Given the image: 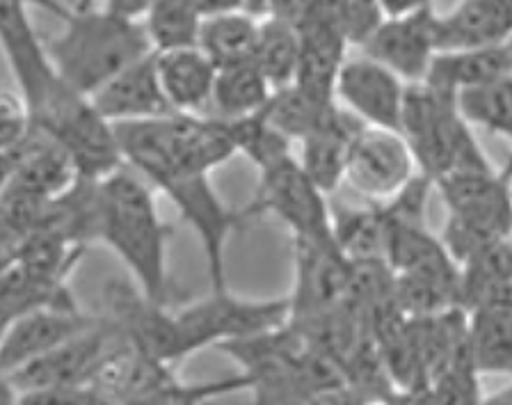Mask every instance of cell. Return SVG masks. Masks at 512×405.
<instances>
[{
  "label": "cell",
  "mask_w": 512,
  "mask_h": 405,
  "mask_svg": "<svg viewBox=\"0 0 512 405\" xmlns=\"http://www.w3.org/2000/svg\"><path fill=\"white\" fill-rule=\"evenodd\" d=\"M154 186L128 168L96 184V241L117 254L131 282L158 305L170 303L167 243L174 234L156 206Z\"/></svg>",
  "instance_id": "obj_1"
},
{
  "label": "cell",
  "mask_w": 512,
  "mask_h": 405,
  "mask_svg": "<svg viewBox=\"0 0 512 405\" xmlns=\"http://www.w3.org/2000/svg\"><path fill=\"white\" fill-rule=\"evenodd\" d=\"M46 51L62 81L92 99L124 69L154 53V46L140 19L99 5L69 12L60 33L46 39Z\"/></svg>",
  "instance_id": "obj_2"
},
{
  "label": "cell",
  "mask_w": 512,
  "mask_h": 405,
  "mask_svg": "<svg viewBox=\"0 0 512 405\" xmlns=\"http://www.w3.org/2000/svg\"><path fill=\"white\" fill-rule=\"evenodd\" d=\"M398 133L410 147L416 170L432 184L455 172L492 168L471 124L460 113L458 94L430 83L407 87Z\"/></svg>",
  "instance_id": "obj_3"
},
{
  "label": "cell",
  "mask_w": 512,
  "mask_h": 405,
  "mask_svg": "<svg viewBox=\"0 0 512 405\" xmlns=\"http://www.w3.org/2000/svg\"><path fill=\"white\" fill-rule=\"evenodd\" d=\"M435 188L446 206L442 243L458 266L485 245L512 238V184L501 172H455Z\"/></svg>",
  "instance_id": "obj_4"
},
{
  "label": "cell",
  "mask_w": 512,
  "mask_h": 405,
  "mask_svg": "<svg viewBox=\"0 0 512 405\" xmlns=\"http://www.w3.org/2000/svg\"><path fill=\"white\" fill-rule=\"evenodd\" d=\"M138 174L156 188V193H163L176 206L181 220L195 229L211 289H227V261H224L227 243L231 236L247 227V222H252L243 206L231 209L215 190L208 172L151 165Z\"/></svg>",
  "instance_id": "obj_5"
},
{
  "label": "cell",
  "mask_w": 512,
  "mask_h": 405,
  "mask_svg": "<svg viewBox=\"0 0 512 405\" xmlns=\"http://www.w3.org/2000/svg\"><path fill=\"white\" fill-rule=\"evenodd\" d=\"M243 209L250 220L277 218L293 241H334L327 195L307 177L295 156L259 172L256 193Z\"/></svg>",
  "instance_id": "obj_6"
},
{
  "label": "cell",
  "mask_w": 512,
  "mask_h": 405,
  "mask_svg": "<svg viewBox=\"0 0 512 405\" xmlns=\"http://www.w3.org/2000/svg\"><path fill=\"white\" fill-rule=\"evenodd\" d=\"M176 314L195 353L208 346L250 339L284 328L291 321L288 298H243L229 289L213 291L206 298L181 307Z\"/></svg>",
  "instance_id": "obj_7"
},
{
  "label": "cell",
  "mask_w": 512,
  "mask_h": 405,
  "mask_svg": "<svg viewBox=\"0 0 512 405\" xmlns=\"http://www.w3.org/2000/svg\"><path fill=\"white\" fill-rule=\"evenodd\" d=\"M0 49L30 119L69 90L48 58L46 42L32 28L26 0H0Z\"/></svg>",
  "instance_id": "obj_8"
},
{
  "label": "cell",
  "mask_w": 512,
  "mask_h": 405,
  "mask_svg": "<svg viewBox=\"0 0 512 405\" xmlns=\"http://www.w3.org/2000/svg\"><path fill=\"white\" fill-rule=\"evenodd\" d=\"M106 316L122 330V335L142 353L174 367L195 353V348L181 330L176 314L165 305L149 300L133 282L110 277L103 287Z\"/></svg>",
  "instance_id": "obj_9"
},
{
  "label": "cell",
  "mask_w": 512,
  "mask_h": 405,
  "mask_svg": "<svg viewBox=\"0 0 512 405\" xmlns=\"http://www.w3.org/2000/svg\"><path fill=\"white\" fill-rule=\"evenodd\" d=\"M414 156L398 131L364 126L355 135L348 154L346 184L366 202L384 204L412 184Z\"/></svg>",
  "instance_id": "obj_10"
},
{
  "label": "cell",
  "mask_w": 512,
  "mask_h": 405,
  "mask_svg": "<svg viewBox=\"0 0 512 405\" xmlns=\"http://www.w3.org/2000/svg\"><path fill=\"white\" fill-rule=\"evenodd\" d=\"M291 321H307L350 305L352 264L334 241H293Z\"/></svg>",
  "instance_id": "obj_11"
},
{
  "label": "cell",
  "mask_w": 512,
  "mask_h": 405,
  "mask_svg": "<svg viewBox=\"0 0 512 405\" xmlns=\"http://www.w3.org/2000/svg\"><path fill=\"white\" fill-rule=\"evenodd\" d=\"M407 87L410 85L394 71L362 53L343 62L336 78L334 99L364 126L398 131Z\"/></svg>",
  "instance_id": "obj_12"
},
{
  "label": "cell",
  "mask_w": 512,
  "mask_h": 405,
  "mask_svg": "<svg viewBox=\"0 0 512 405\" xmlns=\"http://www.w3.org/2000/svg\"><path fill=\"white\" fill-rule=\"evenodd\" d=\"M437 19L435 7L384 17L366 39L362 53L394 71L407 85L423 83L439 53Z\"/></svg>",
  "instance_id": "obj_13"
},
{
  "label": "cell",
  "mask_w": 512,
  "mask_h": 405,
  "mask_svg": "<svg viewBox=\"0 0 512 405\" xmlns=\"http://www.w3.org/2000/svg\"><path fill=\"white\" fill-rule=\"evenodd\" d=\"M122 330L112 323L108 316H101L94 328L85 330L83 335L69 339L67 344L46 353L39 360L26 364V367L14 371L10 383L16 392H28V389L48 387V385H90L96 369L106 360V355L122 339Z\"/></svg>",
  "instance_id": "obj_14"
},
{
  "label": "cell",
  "mask_w": 512,
  "mask_h": 405,
  "mask_svg": "<svg viewBox=\"0 0 512 405\" xmlns=\"http://www.w3.org/2000/svg\"><path fill=\"white\" fill-rule=\"evenodd\" d=\"M99 319L101 316L83 312L78 305L46 307L19 316L10 325L3 346H0V373L12 376L14 371L94 328Z\"/></svg>",
  "instance_id": "obj_15"
},
{
  "label": "cell",
  "mask_w": 512,
  "mask_h": 405,
  "mask_svg": "<svg viewBox=\"0 0 512 405\" xmlns=\"http://www.w3.org/2000/svg\"><path fill=\"white\" fill-rule=\"evenodd\" d=\"M300 62L295 87L320 103H336V78L348 60V42L325 10L314 7L298 21Z\"/></svg>",
  "instance_id": "obj_16"
},
{
  "label": "cell",
  "mask_w": 512,
  "mask_h": 405,
  "mask_svg": "<svg viewBox=\"0 0 512 405\" xmlns=\"http://www.w3.org/2000/svg\"><path fill=\"white\" fill-rule=\"evenodd\" d=\"M90 101L96 113L112 126L151 122V119L174 115L160 85L154 53L124 69Z\"/></svg>",
  "instance_id": "obj_17"
},
{
  "label": "cell",
  "mask_w": 512,
  "mask_h": 405,
  "mask_svg": "<svg viewBox=\"0 0 512 405\" xmlns=\"http://www.w3.org/2000/svg\"><path fill=\"white\" fill-rule=\"evenodd\" d=\"M179 380L170 364L158 362L140 348H135L131 341L122 337L117 346L106 355L101 367L90 380V387L94 394L103 396V399L112 401L115 405H122L128 401L142 399V396L156 394L167 385Z\"/></svg>",
  "instance_id": "obj_18"
},
{
  "label": "cell",
  "mask_w": 512,
  "mask_h": 405,
  "mask_svg": "<svg viewBox=\"0 0 512 405\" xmlns=\"http://www.w3.org/2000/svg\"><path fill=\"white\" fill-rule=\"evenodd\" d=\"M156 71L174 115H208L218 67L199 46L154 51Z\"/></svg>",
  "instance_id": "obj_19"
},
{
  "label": "cell",
  "mask_w": 512,
  "mask_h": 405,
  "mask_svg": "<svg viewBox=\"0 0 512 405\" xmlns=\"http://www.w3.org/2000/svg\"><path fill=\"white\" fill-rule=\"evenodd\" d=\"M439 51L503 44L512 35V0H458L437 19Z\"/></svg>",
  "instance_id": "obj_20"
},
{
  "label": "cell",
  "mask_w": 512,
  "mask_h": 405,
  "mask_svg": "<svg viewBox=\"0 0 512 405\" xmlns=\"http://www.w3.org/2000/svg\"><path fill=\"white\" fill-rule=\"evenodd\" d=\"M362 129L364 124L339 106L336 115L323 129L298 142L300 156L295 158H298L300 168L325 195H332L336 188L346 184L350 145Z\"/></svg>",
  "instance_id": "obj_21"
},
{
  "label": "cell",
  "mask_w": 512,
  "mask_h": 405,
  "mask_svg": "<svg viewBox=\"0 0 512 405\" xmlns=\"http://www.w3.org/2000/svg\"><path fill=\"white\" fill-rule=\"evenodd\" d=\"M492 303H512V238L485 245L460 264L462 312Z\"/></svg>",
  "instance_id": "obj_22"
},
{
  "label": "cell",
  "mask_w": 512,
  "mask_h": 405,
  "mask_svg": "<svg viewBox=\"0 0 512 405\" xmlns=\"http://www.w3.org/2000/svg\"><path fill=\"white\" fill-rule=\"evenodd\" d=\"M512 74L510 58L503 44L474 46V49L439 51L432 60L426 81L439 90L460 94L469 87L496 81V78Z\"/></svg>",
  "instance_id": "obj_23"
},
{
  "label": "cell",
  "mask_w": 512,
  "mask_h": 405,
  "mask_svg": "<svg viewBox=\"0 0 512 405\" xmlns=\"http://www.w3.org/2000/svg\"><path fill=\"white\" fill-rule=\"evenodd\" d=\"M332 236L336 248L350 264L384 261L387 218H384L382 204L332 206Z\"/></svg>",
  "instance_id": "obj_24"
},
{
  "label": "cell",
  "mask_w": 512,
  "mask_h": 405,
  "mask_svg": "<svg viewBox=\"0 0 512 405\" xmlns=\"http://www.w3.org/2000/svg\"><path fill=\"white\" fill-rule=\"evenodd\" d=\"M467 314V344L478 373H512V303H492Z\"/></svg>",
  "instance_id": "obj_25"
},
{
  "label": "cell",
  "mask_w": 512,
  "mask_h": 405,
  "mask_svg": "<svg viewBox=\"0 0 512 405\" xmlns=\"http://www.w3.org/2000/svg\"><path fill=\"white\" fill-rule=\"evenodd\" d=\"M272 92L275 90H272L268 78L261 74L252 60L220 67L218 76H215L208 117L231 122V119L259 115L268 106Z\"/></svg>",
  "instance_id": "obj_26"
},
{
  "label": "cell",
  "mask_w": 512,
  "mask_h": 405,
  "mask_svg": "<svg viewBox=\"0 0 512 405\" xmlns=\"http://www.w3.org/2000/svg\"><path fill=\"white\" fill-rule=\"evenodd\" d=\"M259 26L261 19L247 10L213 14L202 21L197 46L218 69L250 62L259 39Z\"/></svg>",
  "instance_id": "obj_27"
},
{
  "label": "cell",
  "mask_w": 512,
  "mask_h": 405,
  "mask_svg": "<svg viewBox=\"0 0 512 405\" xmlns=\"http://www.w3.org/2000/svg\"><path fill=\"white\" fill-rule=\"evenodd\" d=\"M252 62L268 78L272 90H282V87L293 85L300 62L298 23L277 17V14L263 17Z\"/></svg>",
  "instance_id": "obj_28"
},
{
  "label": "cell",
  "mask_w": 512,
  "mask_h": 405,
  "mask_svg": "<svg viewBox=\"0 0 512 405\" xmlns=\"http://www.w3.org/2000/svg\"><path fill=\"white\" fill-rule=\"evenodd\" d=\"M336 110H339V103H320L295 85H288L272 92L268 106L261 113L288 140L302 142L311 133L323 129L336 115Z\"/></svg>",
  "instance_id": "obj_29"
},
{
  "label": "cell",
  "mask_w": 512,
  "mask_h": 405,
  "mask_svg": "<svg viewBox=\"0 0 512 405\" xmlns=\"http://www.w3.org/2000/svg\"><path fill=\"white\" fill-rule=\"evenodd\" d=\"M202 21L197 0H154L142 19L154 51L197 46Z\"/></svg>",
  "instance_id": "obj_30"
},
{
  "label": "cell",
  "mask_w": 512,
  "mask_h": 405,
  "mask_svg": "<svg viewBox=\"0 0 512 405\" xmlns=\"http://www.w3.org/2000/svg\"><path fill=\"white\" fill-rule=\"evenodd\" d=\"M458 108L471 129L476 126L512 142V74L460 92Z\"/></svg>",
  "instance_id": "obj_31"
},
{
  "label": "cell",
  "mask_w": 512,
  "mask_h": 405,
  "mask_svg": "<svg viewBox=\"0 0 512 405\" xmlns=\"http://www.w3.org/2000/svg\"><path fill=\"white\" fill-rule=\"evenodd\" d=\"M224 126H227L231 140H234L236 152L250 158L259 172L279 161H284L288 156H293V142L288 140L286 135L279 133L275 126L263 117V113L243 119H231V122H224Z\"/></svg>",
  "instance_id": "obj_32"
},
{
  "label": "cell",
  "mask_w": 512,
  "mask_h": 405,
  "mask_svg": "<svg viewBox=\"0 0 512 405\" xmlns=\"http://www.w3.org/2000/svg\"><path fill=\"white\" fill-rule=\"evenodd\" d=\"M240 389H252V380L245 373L236 376L211 380V383L188 385L179 378L176 383L167 385L156 394L142 396V399L128 401L122 405H215L220 396L240 392Z\"/></svg>",
  "instance_id": "obj_33"
},
{
  "label": "cell",
  "mask_w": 512,
  "mask_h": 405,
  "mask_svg": "<svg viewBox=\"0 0 512 405\" xmlns=\"http://www.w3.org/2000/svg\"><path fill=\"white\" fill-rule=\"evenodd\" d=\"M316 7L325 10L327 17L346 37V42L350 46H359V49L387 17L380 0H320Z\"/></svg>",
  "instance_id": "obj_34"
},
{
  "label": "cell",
  "mask_w": 512,
  "mask_h": 405,
  "mask_svg": "<svg viewBox=\"0 0 512 405\" xmlns=\"http://www.w3.org/2000/svg\"><path fill=\"white\" fill-rule=\"evenodd\" d=\"M478 376L480 373L471 357L455 362L426 387L432 405H480L483 394L478 387Z\"/></svg>",
  "instance_id": "obj_35"
},
{
  "label": "cell",
  "mask_w": 512,
  "mask_h": 405,
  "mask_svg": "<svg viewBox=\"0 0 512 405\" xmlns=\"http://www.w3.org/2000/svg\"><path fill=\"white\" fill-rule=\"evenodd\" d=\"M90 387L48 385L19 392V405H87Z\"/></svg>",
  "instance_id": "obj_36"
},
{
  "label": "cell",
  "mask_w": 512,
  "mask_h": 405,
  "mask_svg": "<svg viewBox=\"0 0 512 405\" xmlns=\"http://www.w3.org/2000/svg\"><path fill=\"white\" fill-rule=\"evenodd\" d=\"M151 3L154 0H103V7H108V10L117 14H124V17L142 21L144 14L149 12Z\"/></svg>",
  "instance_id": "obj_37"
},
{
  "label": "cell",
  "mask_w": 512,
  "mask_h": 405,
  "mask_svg": "<svg viewBox=\"0 0 512 405\" xmlns=\"http://www.w3.org/2000/svg\"><path fill=\"white\" fill-rule=\"evenodd\" d=\"M382 10L387 17H398V14H410L416 10L435 7V0H380Z\"/></svg>",
  "instance_id": "obj_38"
},
{
  "label": "cell",
  "mask_w": 512,
  "mask_h": 405,
  "mask_svg": "<svg viewBox=\"0 0 512 405\" xmlns=\"http://www.w3.org/2000/svg\"><path fill=\"white\" fill-rule=\"evenodd\" d=\"M480 405H512V383L499 387L492 394H485Z\"/></svg>",
  "instance_id": "obj_39"
},
{
  "label": "cell",
  "mask_w": 512,
  "mask_h": 405,
  "mask_svg": "<svg viewBox=\"0 0 512 405\" xmlns=\"http://www.w3.org/2000/svg\"><path fill=\"white\" fill-rule=\"evenodd\" d=\"M0 405H19V392L3 373H0Z\"/></svg>",
  "instance_id": "obj_40"
},
{
  "label": "cell",
  "mask_w": 512,
  "mask_h": 405,
  "mask_svg": "<svg viewBox=\"0 0 512 405\" xmlns=\"http://www.w3.org/2000/svg\"><path fill=\"white\" fill-rule=\"evenodd\" d=\"M99 0H62V5L67 7L69 12H83V10H92V7H99L96 5Z\"/></svg>",
  "instance_id": "obj_41"
},
{
  "label": "cell",
  "mask_w": 512,
  "mask_h": 405,
  "mask_svg": "<svg viewBox=\"0 0 512 405\" xmlns=\"http://www.w3.org/2000/svg\"><path fill=\"white\" fill-rule=\"evenodd\" d=\"M12 323H14L12 316L7 314L3 307H0V346H3V339H5L7 330H10V325H12Z\"/></svg>",
  "instance_id": "obj_42"
},
{
  "label": "cell",
  "mask_w": 512,
  "mask_h": 405,
  "mask_svg": "<svg viewBox=\"0 0 512 405\" xmlns=\"http://www.w3.org/2000/svg\"><path fill=\"white\" fill-rule=\"evenodd\" d=\"M499 172H501V177L508 181V184H512V149H510V156H508L506 165H503V168H501Z\"/></svg>",
  "instance_id": "obj_43"
},
{
  "label": "cell",
  "mask_w": 512,
  "mask_h": 405,
  "mask_svg": "<svg viewBox=\"0 0 512 405\" xmlns=\"http://www.w3.org/2000/svg\"><path fill=\"white\" fill-rule=\"evenodd\" d=\"M87 405H115V403L108 401V399H103V396H99V394H94L92 389H90V401H87Z\"/></svg>",
  "instance_id": "obj_44"
},
{
  "label": "cell",
  "mask_w": 512,
  "mask_h": 405,
  "mask_svg": "<svg viewBox=\"0 0 512 405\" xmlns=\"http://www.w3.org/2000/svg\"><path fill=\"white\" fill-rule=\"evenodd\" d=\"M503 46H506V53H508V58H510V65H512V35L506 39V42H503Z\"/></svg>",
  "instance_id": "obj_45"
}]
</instances>
